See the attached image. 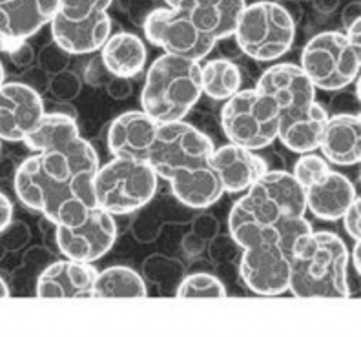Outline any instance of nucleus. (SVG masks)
Wrapping results in <instances>:
<instances>
[{
    "instance_id": "9b49d317",
    "label": "nucleus",
    "mask_w": 361,
    "mask_h": 337,
    "mask_svg": "<svg viewBox=\"0 0 361 337\" xmlns=\"http://www.w3.org/2000/svg\"><path fill=\"white\" fill-rule=\"evenodd\" d=\"M145 35L164 53L199 62L217 44L204 31L199 30L186 9L159 8L146 15Z\"/></svg>"
},
{
    "instance_id": "72a5a7b5",
    "label": "nucleus",
    "mask_w": 361,
    "mask_h": 337,
    "mask_svg": "<svg viewBox=\"0 0 361 337\" xmlns=\"http://www.w3.org/2000/svg\"><path fill=\"white\" fill-rule=\"evenodd\" d=\"M4 298H9V288L4 283V279L0 277V299H4Z\"/></svg>"
},
{
    "instance_id": "f03ea898",
    "label": "nucleus",
    "mask_w": 361,
    "mask_h": 337,
    "mask_svg": "<svg viewBox=\"0 0 361 337\" xmlns=\"http://www.w3.org/2000/svg\"><path fill=\"white\" fill-rule=\"evenodd\" d=\"M214 142L185 121L159 123L146 161L157 177L172 186L180 204L203 210L216 204L223 195L217 173L210 164Z\"/></svg>"
},
{
    "instance_id": "39448f33",
    "label": "nucleus",
    "mask_w": 361,
    "mask_h": 337,
    "mask_svg": "<svg viewBox=\"0 0 361 337\" xmlns=\"http://www.w3.org/2000/svg\"><path fill=\"white\" fill-rule=\"evenodd\" d=\"M203 95L201 66L186 57L164 53L146 73L141 93L142 111L157 123L183 121Z\"/></svg>"
},
{
    "instance_id": "c85d7f7f",
    "label": "nucleus",
    "mask_w": 361,
    "mask_h": 337,
    "mask_svg": "<svg viewBox=\"0 0 361 337\" xmlns=\"http://www.w3.org/2000/svg\"><path fill=\"white\" fill-rule=\"evenodd\" d=\"M114 0H59V13L70 20H82L106 11Z\"/></svg>"
},
{
    "instance_id": "cd10ccee",
    "label": "nucleus",
    "mask_w": 361,
    "mask_h": 337,
    "mask_svg": "<svg viewBox=\"0 0 361 337\" xmlns=\"http://www.w3.org/2000/svg\"><path fill=\"white\" fill-rule=\"evenodd\" d=\"M329 173H331V164H329V161L325 157L314 155V152H310V154H301V157L295 162L294 171H292V176L295 177V180L305 190L314 186V184L322 183Z\"/></svg>"
},
{
    "instance_id": "412c9836",
    "label": "nucleus",
    "mask_w": 361,
    "mask_h": 337,
    "mask_svg": "<svg viewBox=\"0 0 361 337\" xmlns=\"http://www.w3.org/2000/svg\"><path fill=\"white\" fill-rule=\"evenodd\" d=\"M319 149L323 157L338 166H354L361 161L360 115L341 114L326 118Z\"/></svg>"
},
{
    "instance_id": "0eeeda50",
    "label": "nucleus",
    "mask_w": 361,
    "mask_h": 337,
    "mask_svg": "<svg viewBox=\"0 0 361 337\" xmlns=\"http://www.w3.org/2000/svg\"><path fill=\"white\" fill-rule=\"evenodd\" d=\"M233 37L245 55L254 61L272 62L294 44L295 20L279 2L259 0L245 6Z\"/></svg>"
},
{
    "instance_id": "ddd939ff",
    "label": "nucleus",
    "mask_w": 361,
    "mask_h": 337,
    "mask_svg": "<svg viewBox=\"0 0 361 337\" xmlns=\"http://www.w3.org/2000/svg\"><path fill=\"white\" fill-rule=\"evenodd\" d=\"M44 115V102L35 90L23 82L0 86V140L23 142Z\"/></svg>"
},
{
    "instance_id": "423d86ee",
    "label": "nucleus",
    "mask_w": 361,
    "mask_h": 337,
    "mask_svg": "<svg viewBox=\"0 0 361 337\" xmlns=\"http://www.w3.org/2000/svg\"><path fill=\"white\" fill-rule=\"evenodd\" d=\"M157 179L148 161L114 157L92 179L95 206L111 215L137 212L154 199Z\"/></svg>"
},
{
    "instance_id": "1a4fd4ad",
    "label": "nucleus",
    "mask_w": 361,
    "mask_h": 337,
    "mask_svg": "<svg viewBox=\"0 0 361 337\" xmlns=\"http://www.w3.org/2000/svg\"><path fill=\"white\" fill-rule=\"evenodd\" d=\"M361 42L341 31H323L307 42L301 53V70L316 90L338 92L360 77Z\"/></svg>"
},
{
    "instance_id": "bb28decb",
    "label": "nucleus",
    "mask_w": 361,
    "mask_h": 337,
    "mask_svg": "<svg viewBox=\"0 0 361 337\" xmlns=\"http://www.w3.org/2000/svg\"><path fill=\"white\" fill-rule=\"evenodd\" d=\"M176 295L179 299H197V298H226L225 285L212 274L197 271L190 274L183 279V283L177 288Z\"/></svg>"
},
{
    "instance_id": "f704fd0d",
    "label": "nucleus",
    "mask_w": 361,
    "mask_h": 337,
    "mask_svg": "<svg viewBox=\"0 0 361 337\" xmlns=\"http://www.w3.org/2000/svg\"><path fill=\"white\" fill-rule=\"evenodd\" d=\"M6 82V70H4V64L0 62V86Z\"/></svg>"
},
{
    "instance_id": "a211bd4d",
    "label": "nucleus",
    "mask_w": 361,
    "mask_h": 337,
    "mask_svg": "<svg viewBox=\"0 0 361 337\" xmlns=\"http://www.w3.org/2000/svg\"><path fill=\"white\" fill-rule=\"evenodd\" d=\"M278 102L279 111L295 110L316 101V86L301 66L292 62L274 64L261 75L257 86Z\"/></svg>"
},
{
    "instance_id": "9d476101",
    "label": "nucleus",
    "mask_w": 361,
    "mask_h": 337,
    "mask_svg": "<svg viewBox=\"0 0 361 337\" xmlns=\"http://www.w3.org/2000/svg\"><path fill=\"white\" fill-rule=\"evenodd\" d=\"M232 210L257 221L303 217L307 214L305 188L288 171L267 170Z\"/></svg>"
},
{
    "instance_id": "473e14b6",
    "label": "nucleus",
    "mask_w": 361,
    "mask_h": 337,
    "mask_svg": "<svg viewBox=\"0 0 361 337\" xmlns=\"http://www.w3.org/2000/svg\"><path fill=\"white\" fill-rule=\"evenodd\" d=\"M168 8H185L188 0H164Z\"/></svg>"
},
{
    "instance_id": "393cba45",
    "label": "nucleus",
    "mask_w": 361,
    "mask_h": 337,
    "mask_svg": "<svg viewBox=\"0 0 361 337\" xmlns=\"http://www.w3.org/2000/svg\"><path fill=\"white\" fill-rule=\"evenodd\" d=\"M145 281L130 266H110L106 270L97 271V277L93 281L92 298L111 299V298H146Z\"/></svg>"
},
{
    "instance_id": "7c9ffc66",
    "label": "nucleus",
    "mask_w": 361,
    "mask_h": 337,
    "mask_svg": "<svg viewBox=\"0 0 361 337\" xmlns=\"http://www.w3.org/2000/svg\"><path fill=\"white\" fill-rule=\"evenodd\" d=\"M11 219H13V204L6 193L0 192V233L11 224Z\"/></svg>"
},
{
    "instance_id": "5701e85b",
    "label": "nucleus",
    "mask_w": 361,
    "mask_h": 337,
    "mask_svg": "<svg viewBox=\"0 0 361 337\" xmlns=\"http://www.w3.org/2000/svg\"><path fill=\"white\" fill-rule=\"evenodd\" d=\"M354 184L341 176L339 171H332L322 180L305 190L307 212L322 221H338L345 214L350 202L356 199Z\"/></svg>"
},
{
    "instance_id": "6e6552de",
    "label": "nucleus",
    "mask_w": 361,
    "mask_h": 337,
    "mask_svg": "<svg viewBox=\"0 0 361 337\" xmlns=\"http://www.w3.org/2000/svg\"><path fill=\"white\" fill-rule=\"evenodd\" d=\"M221 128L232 145L257 152L278 139L279 106L259 88L239 90L226 99Z\"/></svg>"
},
{
    "instance_id": "2f4dec72",
    "label": "nucleus",
    "mask_w": 361,
    "mask_h": 337,
    "mask_svg": "<svg viewBox=\"0 0 361 337\" xmlns=\"http://www.w3.org/2000/svg\"><path fill=\"white\" fill-rule=\"evenodd\" d=\"M360 241H356V246H354V252H353V257H354V266H356V271L360 274L361 271V264H360Z\"/></svg>"
},
{
    "instance_id": "7ed1b4c3",
    "label": "nucleus",
    "mask_w": 361,
    "mask_h": 337,
    "mask_svg": "<svg viewBox=\"0 0 361 337\" xmlns=\"http://www.w3.org/2000/svg\"><path fill=\"white\" fill-rule=\"evenodd\" d=\"M228 230L233 241L243 248L239 274L248 290L264 298L288 292L295 243L305 233L312 232L305 215L281 221H257L232 210Z\"/></svg>"
},
{
    "instance_id": "2eb2a0df",
    "label": "nucleus",
    "mask_w": 361,
    "mask_h": 337,
    "mask_svg": "<svg viewBox=\"0 0 361 337\" xmlns=\"http://www.w3.org/2000/svg\"><path fill=\"white\" fill-rule=\"evenodd\" d=\"M97 268L92 263L73 259L49 264L37 281V298L42 299H86L92 298Z\"/></svg>"
},
{
    "instance_id": "4be33fe9",
    "label": "nucleus",
    "mask_w": 361,
    "mask_h": 337,
    "mask_svg": "<svg viewBox=\"0 0 361 337\" xmlns=\"http://www.w3.org/2000/svg\"><path fill=\"white\" fill-rule=\"evenodd\" d=\"M31 152L59 149L64 154L88 148L90 142L79 133L75 118L64 114H46L31 128L23 140Z\"/></svg>"
},
{
    "instance_id": "dca6fc26",
    "label": "nucleus",
    "mask_w": 361,
    "mask_h": 337,
    "mask_svg": "<svg viewBox=\"0 0 361 337\" xmlns=\"http://www.w3.org/2000/svg\"><path fill=\"white\" fill-rule=\"evenodd\" d=\"M49 24L55 44L71 55L97 51L111 33V18L108 11H99L82 20H70L57 11Z\"/></svg>"
},
{
    "instance_id": "f257e3e1",
    "label": "nucleus",
    "mask_w": 361,
    "mask_h": 337,
    "mask_svg": "<svg viewBox=\"0 0 361 337\" xmlns=\"http://www.w3.org/2000/svg\"><path fill=\"white\" fill-rule=\"evenodd\" d=\"M99 166L92 145L71 154L35 152L18 166L15 192L23 204L40 212L55 226H71L95 206L92 179Z\"/></svg>"
},
{
    "instance_id": "b1692460",
    "label": "nucleus",
    "mask_w": 361,
    "mask_h": 337,
    "mask_svg": "<svg viewBox=\"0 0 361 337\" xmlns=\"http://www.w3.org/2000/svg\"><path fill=\"white\" fill-rule=\"evenodd\" d=\"M102 66L117 79H132L145 70L146 46L133 33L110 35L101 48Z\"/></svg>"
},
{
    "instance_id": "6ab92c4d",
    "label": "nucleus",
    "mask_w": 361,
    "mask_h": 337,
    "mask_svg": "<svg viewBox=\"0 0 361 337\" xmlns=\"http://www.w3.org/2000/svg\"><path fill=\"white\" fill-rule=\"evenodd\" d=\"M326 118V110L316 101L295 110L279 111L278 139L285 148L295 154L316 152Z\"/></svg>"
},
{
    "instance_id": "aec40b11",
    "label": "nucleus",
    "mask_w": 361,
    "mask_h": 337,
    "mask_svg": "<svg viewBox=\"0 0 361 337\" xmlns=\"http://www.w3.org/2000/svg\"><path fill=\"white\" fill-rule=\"evenodd\" d=\"M157 121L145 111H126L110 124L108 149L114 157L146 161V155L157 135Z\"/></svg>"
},
{
    "instance_id": "20e7f679",
    "label": "nucleus",
    "mask_w": 361,
    "mask_h": 337,
    "mask_svg": "<svg viewBox=\"0 0 361 337\" xmlns=\"http://www.w3.org/2000/svg\"><path fill=\"white\" fill-rule=\"evenodd\" d=\"M348 250L332 232H309L298 239L290 259L288 292L294 298L347 299Z\"/></svg>"
},
{
    "instance_id": "a878e982",
    "label": "nucleus",
    "mask_w": 361,
    "mask_h": 337,
    "mask_svg": "<svg viewBox=\"0 0 361 337\" xmlns=\"http://www.w3.org/2000/svg\"><path fill=\"white\" fill-rule=\"evenodd\" d=\"M201 84L212 101H226L241 90V71L226 59H214L201 66Z\"/></svg>"
},
{
    "instance_id": "f8f14e48",
    "label": "nucleus",
    "mask_w": 361,
    "mask_h": 337,
    "mask_svg": "<svg viewBox=\"0 0 361 337\" xmlns=\"http://www.w3.org/2000/svg\"><path fill=\"white\" fill-rule=\"evenodd\" d=\"M117 224L114 215L99 206L90 208L77 224L57 226V245L66 259L80 263H95L115 245Z\"/></svg>"
},
{
    "instance_id": "4468645a",
    "label": "nucleus",
    "mask_w": 361,
    "mask_h": 337,
    "mask_svg": "<svg viewBox=\"0 0 361 337\" xmlns=\"http://www.w3.org/2000/svg\"><path fill=\"white\" fill-rule=\"evenodd\" d=\"M59 11V0H0V39L23 42L39 33Z\"/></svg>"
},
{
    "instance_id": "c756f323",
    "label": "nucleus",
    "mask_w": 361,
    "mask_h": 337,
    "mask_svg": "<svg viewBox=\"0 0 361 337\" xmlns=\"http://www.w3.org/2000/svg\"><path fill=\"white\" fill-rule=\"evenodd\" d=\"M341 219H343V226L345 232L348 235L353 237L354 241H360L361 239V199L360 195H356L350 206H348L345 214L341 215Z\"/></svg>"
},
{
    "instance_id": "f3484780",
    "label": "nucleus",
    "mask_w": 361,
    "mask_h": 337,
    "mask_svg": "<svg viewBox=\"0 0 361 337\" xmlns=\"http://www.w3.org/2000/svg\"><path fill=\"white\" fill-rule=\"evenodd\" d=\"M210 164L217 173L221 188L226 193L247 192L269 170L267 162L256 155V152L232 142L217 149L214 148Z\"/></svg>"
}]
</instances>
